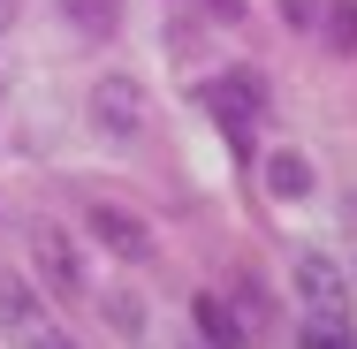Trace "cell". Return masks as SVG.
I'll list each match as a JSON object with an SVG mask.
<instances>
[{
  "instance_id": "6da1fadb",
  "label": "cell",
  "mask_w": 357,
  "mask_h": 349,
  "mask_svg": "<svg viewBox=\"0 0 357 349\" xmlns=\"http://www.w3.org/2000/svg\"><path fill=\"white\" fill-rule=\"evenodd\" d=\"M198 99H206V114L228 130V144H236V152H251L259 114H274V91H266V76H259V69H220Z\"/></svg>"
},
{
  "instance_id": "7a4b0ae2",
  "label": "cell",
  "mask_w": 357,
  "mask_h": 349,
  "mask_svg": "<svg viewBox=\"0 0 357 349\" xmlns=\"http://www.w3.org/2000/svg\"><path fill=\"white\" fill-rule=\"evenodd\" d=\"M84 114H91V130H99L107 144H137V137H144V114H152V99H144L137 76L114 69V76H99V84H91Z\"/></svg>"
},
{
  "instance_id": "3957f363",
  "label": "cell",
  "mask_w": 357,
  "mask_h": 349,
  "mask_svg": "<svg viewBox=\"0 0 357 349\" xmlns=\"http://www.w3.org/2000/svg\"><path fill=\"white\" fill-rule=\"evenodd\" d=\"M84 220H91V235H99V251H114L122 266H144V258L160 251V243H152V220L130 212V205H114V198H91Z\"/></svg>"
},
{
  "instance_id": "277c9868",
  "label": "cell",
  "mask_w": 357,
  "mask_h": 349,
  "mask_svg": "<svg viewBox=\"0 0 357 349\" xmlns=\"http://www.w3.org/2000/svg\"><path fill=\"white\" fill-rule=\"evenodd\" d=\"M289 281H296L304 311H319V319H350V281H342V266H335L327 251H296V258H289Z\"/></svg>"
},
{
  "instance_id": "5b68a950",
  "label": "cell",
  "mask_w": 357,
  "mask_h": 349,
  "mask_svg": "<svg viewBox=\"0 0 357 349\" xmlns=\"http://www.w3.org/2000/svg\"><path fill=\"white\" fill-rule=\"evenodd\" d=\"M31 266H38V281H46L61 304L84 296V258H76V243L54 228V220H38V228H31Z\"/></svg>"
},
{
  "instance_id": "8992f818",
  "label": "cell",
  "mask_w": 357,
  "mask_h": 349,
  "mask_svg": "<svg viewBox=\"0 0 357 349\" xmlns=\"http://www.w3.org/2000/svg\"><path fill=\"white\" fill-rule=\"evenodd\" d=\"M190 319H198V334H206V349H251L259 334H251V319L236 311V296H190Z\"/></svg>"
},
{
  "instance_id": "52a82bcc",
  "label": "cell",
  "mask_w": 357,
  "mask_h": 349,
  "mask_svg": "<svg viewBox=\"0 0 357 349\" xmlns=\"http://www.w3.org/2000/svg\"><path fill=\"white\" fill-rule=\"evenodd\" d=\"M266 190H274V198H304V190H312V160H304V152H266Z\"/></svg>"
},
{
  "instance_id": "ba28073f",
  "label": "cell",
  "mask_w": 357,
  "mask_h": 349,
  "mask_svg": "<svg viewBox=\"0 0 357 349\" xmlns=\"http://www.w3.org/2000/svg\"><path fill=\"white\" fill-rule=\"evenodd\" d=\"M61 15H69L84 38H114L122 31V0H61Z\"/></svg>"
},
{
  "instance_id": "9c48e42d",
  "label": "cell",
  "mask_w": 357,
  "mask_h": 349,
  "mask_svg": "<svg viewBox=\"0 0 357 349\" xmlns=\"http://www.w3.org/2000/svg\"><path fill=\"white\" fill-rule=\"evenodd\" d=\"M0 327H15V334H31V327H38V296H31V281L0 274Z\"/></svg>"
},
{
  "instance_id": "30bf717a",
  "label": "cell",
  "mask_w": 357,
  "mask_h": 349,
  "mask_svg": "<svg viewBox=\"0 0 357 349\" xmlns=\"http://www.w3.org/2000/svg\"><path fill=\"white\" fill-rule=\"evenodd\" d=\"M296 349H357V334H350V319H319V311H304Z\"/></svg>"
},
{
  "instance_id": "8fae6325",
  "label": "cell",
  "mask_w": 357,
  "mask_h": 349,
  "mask_svg": "<svg viewBox=\"0 0 357 349\" xmlns=\"http://www.w3.org/2000/svg\"><path fill=\"white\" fill-rule=\"evenodd\" d=\"M327 46L357 54V0H327Z\"/></svg>"
},
{
  "instance_id": "7c38bea8",
  "label": "cell",
  "mask_w": 357,
  "mask_h": 349,
  "mask_svg": "<svg viewBox=\"0 0 357 349\" xmlns=\"http://www.w3.org/2000/svg\"><path fill=\"white\" fill-rule=\"evenodd\" d=\"M23 349H76L69 334H54V327H31V334H23Z\"/></svg>"
},
{
  "instance_id": "4fadbf2b",
  "label": "cell",
  "mask_w": 357,
  "mask_h": 349,
  "mask_svg": "<svg viewBox=\"0 0 357 349\" xmlns=\"http://www.w3.org/2000/svg\"><path fill=\"white\" fill-rule=\"evenodd\" d=\"M282 15H289V23H312L319 8H312V0H282Z\"/></svg>"
},
{
  "instance_id": "5bb4252c",
  "label": "cell",
  "mask_w": 357,
  "mask_h": 349,
  "mask_svg": "<svg viewBox=\"0 0 357 349\" xmlns=\"http://www.w3.org/2000/svg\"><path fill=\"white\" fill-rule=\"evenodd\" d=\"M206 8H213L220 23H236V15H243V0H206Z\"/></svg>"
},
{
  "instance_id": "9a60e30c",
  "label": "cell",
  "mask_w": 357,
  "mask_h": 349,
  "mask_svg": "<svg viewBox=\"0 0 357 349\" xmlns=\"http://www.w3.org/2000/svg\"><path fill=\"white\" fill-rule=\"evenodd\" d=\"M15 8H23V0H0V31H8V23H15Z\"/></svg>"
},
{
  "instance_id": "2e32d148",
  "label": "cell",
  "mask_w": 357,
  "mask_h": 349,
  "mask_svg": "<svg viewBox=\"0 0 357 349\" xmlns=\"http://www.w3.org/2000/svg\"><path fill=\"white\" fill-rule=\"evenodd\" d=\"M350 281H357V274H350Z\"/></svg>"
}]
</instances>
